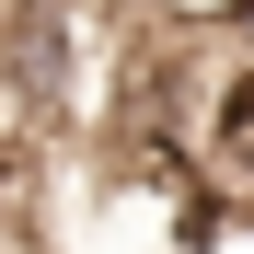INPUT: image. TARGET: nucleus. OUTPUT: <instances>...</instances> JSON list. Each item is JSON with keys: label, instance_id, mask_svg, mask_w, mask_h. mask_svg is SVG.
Segmentation results:
<instances>
[]
</instances>
